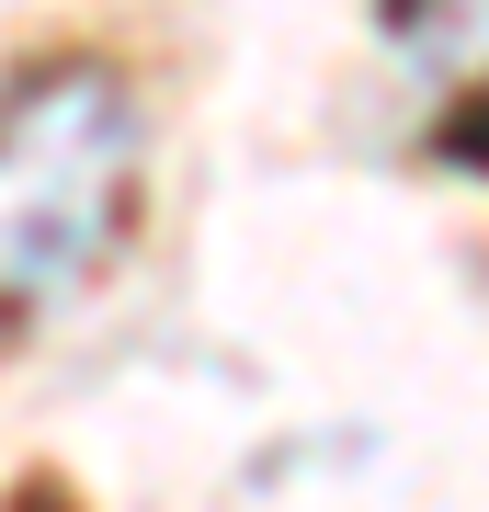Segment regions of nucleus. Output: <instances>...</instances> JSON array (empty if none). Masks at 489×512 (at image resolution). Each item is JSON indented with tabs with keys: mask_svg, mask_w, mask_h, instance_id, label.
Returning a JSON list of instances; mask_svg holds the SVG:
<instances>
[{
	"mask_svg": "<svg viewBox=\"0 0 489 512\" xmlns=\"http://www.w3.org/2000/svg\"><path fill=\"white\" fill-rule=\"evenodd\" d=\"M137 92L91 57L0 92V319H35L114 262L137 217Z\"/></svg>",
	"mask_w": 489,
	"mask_h": 512,
	"instance_id": "1",
	"label": "nucleus"
},
{
	"mask_svg": "<svg viewBox=\"0 0 489 512\" xmlns=\"http://www.w3.org/2000/svg\"><path fill=\"white\" fill-rule=\"evenodd\" d=\"M387 35L421 80H489V0H399Z\"/></svg>",
	"mask_w": 489,
	"mask_h": 512,
	"instance_id": "2",
	"label": "nucleus"
}]
</instances>
